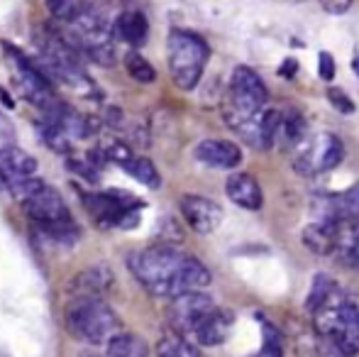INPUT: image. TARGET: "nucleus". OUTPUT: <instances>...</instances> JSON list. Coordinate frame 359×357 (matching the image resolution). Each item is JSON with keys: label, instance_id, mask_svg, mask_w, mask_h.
<instances>
[{"label": "nucleus", "instance_id": "f3484780", "mask_svg": "<svg viewBox=\"0 0 359 357\" xmlns=\"http://www.w3.org/2000/svg\"><path fill=\"white\" fill-rule=\"evenodd\" d=\"M262 113H264V110H262ZM262 113H245V110H237L227 103H225V108H222V118H225L227 128L240 135L242 142H247L250 147L266 152L264 130H262Z\"/></svg>", "mask_w": 359, "mask_h": 357}, {"label": "nucleus", "instance_id": "1a4fd4ad", "mask_svg": "<svg viewBox=\"0 0 359 357\" xmlns=\"http://www.w3.org/2000/svg\"><path fill=\"white\" fill-rule=\"evenodd\" d=\"M345 159V144L337 135L320 133L318 137L303 140L296 149V159H293V169L303 177H313V174H323L335 169L337 164Z\"/></svg>", "mask_w": 359, "mask_h": 357}, {"label": "nucleus", "instance_id": "393cba45", "mask_svg": "<svg viewBox=\"0 0 359 357\" xmlns=\"http://www.w3.org/2000/svg\"><path fill=\"white\" fill-rule=\"evenodd\" d=\"M303 140H306V118L298 110H284L279 142H284L286 147H298Z\"/></svg>", "mask_w": 359, "mask_h": 357}, {"label": "nucleus", "instance_id": "0eeeda50", "mask_svg": "<svg viewBox=\"0 0 359 357\" xmlns=\"http://www.w3.org/2000/svg\"><path fill=\"white\" fill-rule=\"evenodd\" d=\"M22 208L29 215V220L37 225L39 233H44L47 238L67 245L79 238V225L72 218V210H69L67 201L52 186L47 184L39 186L29 198L22 201Z\"/></svg>", "mask_w": 359, "mask_h": 357}, {"label": "nucleus", "instance_id": "7ed1b4c3", "mask_svg": "<svg viewBox=\"0 0 359 357\" xmlns=\"http://www.w3.org/2000/svg\"><path fill=\"white\" fill-rule=\"evenodd\" d=\"M313 318L320 338L330 340L345 357L359 355V299L337 289L313 311Z\"/></svg>", "mask_w": 359, "mask_h": 357}, {"label": "nucleus", "instance_id": "9d476101", "mask_svg": "<svg viewBox=\"0 0 359 357\" xmlns=\"http://www.w3.org/2000/svg\"><path fill=\"white\" fill-rule=\"evenodd\" d=\"M266 100H269V90H266V83L262 81L255 69L245 67V64L232 69L230 88H227V105L245 110V113H262Z\"/></svg>", "mask_w": 359, "mask_h": 357}, {"label": "nucleus", "instance_id": "2f4dec72", "mask_svg": "<svg viewBox=\"0 0 359 357\" xmlns=\"http://www.w3.org/2000/svg\"><path fill=\"white\" fill-rule=\"evenodd\" d=\"M337 74V67H335V59H332L330 52H320L318 54V76L323 81H332Z\"/></svg>", "mask_w": 359, "mask_h": 357}, {"label": "nucleus", "instance_id": "f03ea898", "mask_svg": "<svg viewBox=\"0 0 359 357\" xmlns=\"http://www.w3.org/2000/svg\"><path fill=\"white\" fill-rule=\"evenodd\" d=\"M37 64L42 67V72L52 79L54 83L76 90L81 95H95V83L93 79L86 74L81 54L69 44V39L64 37L59 29L42 27L37 34Z\"/></svg>", "mask_w": 359, "mask_h": 357}, {"label": "nucleus", "instance_id": "39448f33", "mask_svg": "<svg viewBox=\"0 0 359 357\" xmlns=\"http://www.w3.org/2000/svg\"><path fill=\"white\" fill-rule=\"evenodd\" d=\"M210 59V47L201 34L191 29H171L166 39V62L171 81L181 90H194L201 83L205 64Z\"/></svg>", "mask_w": 359, "mask_h": 357}, {"label": "nucleus", "instance_id": "5701e85b", "mask_svg": "<svg viewBox=\"0 0 359 357\" xmlns=\"http://www.w3.org/2000/svg\"><path fill=\"white\" fill-rule=\"evenodd\" d=\"M156 357H205L198 345L186 340L184 335H164L154 348Z\"/></svg>", "mask_w": 359, "mask_h": 357}, {"label": "nucleus", "instance_id": "b1692460", "mask_svg": "<svg viewBox=\"0 0 359 357\" xmlns=\"http://www.w3.org/2000/svg\"><path fill=\"white\" fill-rule=\"evenodd\" d=\"M123 169L133 179H137L142 186H147V189H159V186H161V174H159V169H156V164L151 162V159L133 157Z\"/></svg>", "mask_w": 359, "mask_h": 357}, {"label": "nucleus", "instance_id": "423d86ee", "mask_svg": "<svg viewBox=\"0 0 359 357\" xmlns=\"http://www.w3.org/2000/svg\"><path fill=\"white\" fill-rule=\"evenodd\" d=\"M67 325L79 340L103 345L120 333V318L103 296H76L67 306Z\"/></svg>", "mask_w": 359, "mask_h": 357}, {"label": "nucleus", "instance_id": "f257e3e1", "mask_svg": "<svg viewBox=\"0 0 359 357\" xmlns=\"http://www.w3.org/2000/svg\"><path fill=\"white\" fill-rule=\"evenodd\" d=\"M128 267L135 279L159 299H174L186 291H201L210 284V269L194 255L174 245H149L128 255Z\"/></svg>", "mask_w": 359, "mask_h": 357}, {"label": "nucleus", "instance_id": "7c9ffc66", "mask_svg": "<svg viewBox=\"0 0 359 357\" xmlns=\"http://www.w3.org/2000/svg\"><path fill=\"white\" fill-rule=\"evenodd\" d=\"M252 357H284V350H281V343L279 338L274 335V330L266 325V338H264V345H262V350L257 355Z\"/></svg>", "mask_w": 359, "mask_h": 357}, {"label": "nucleus", "instance_id": "c9c22d12", "mask_svg": "<svg viewBox=\"0 0 359 357\" xmlns=\"http://www.w3.org/2000/svg\"><path fill=\"white\" fill-rule=\"evenodd\" d=\"M352 72L359 76V52H355V57H352Z\"/></svg>", "mask_w": 359, "mask_h": 357}, {"label": "nucleus", "instance_id": "f8f14e48", "mask_svg": "<svg viewBox=\"0 0 359 357\" xmlns=\"http://www.w3.org/2000/svg\"><path fill=\"white\" fill-rule=\"evenodd\" d=\"M179 210L184 215L186 225L198 235H210L220 228L222 223V208L208 196L186 194L179 198Z\"/></svg>", "mask_w": 359, "mask_h": 357}, {"label": "nucleus", "instance_id": "4be33fe9", "mask_svg": "<svg viewBox=\"0 0 359 357\" xmlns=\"http://www.w3.org/2000/svg\"><path fill=\"white\" fill-rule=\"evenodd\" d=\"M108 355L110 357H147L149 345L135 333H118L108 340Z\"/></svg>", "mask_w": 359, "mask_h": 357}, {"label": "nucleus", "instance_id": "6e6552de", "mask_svg": "<svg viewBox=\"0 0 359 357\" xmlns=\"http://www.w3.org/2000/svg\"><path fill=\"white\" fill-rule=\"evenodd\" d=\"M3 47L15 67V79H18V86L25 93V98L37 105L42 113H47L52 105H57L59 98L54 93V81L42 72L37 59L27 57L22 49H15L13 44H3Z\"/></svg>", "mask_w": 359, "mask_h": 357}, {"label": "nucleus", "instance_id": "c85d7f7f", "mask_svg": "<svg viewBox=\"0 0 359 357\" xmlns=\"http://www.w3.org/2000/svg\"><path fill=\"white\" fill-rule=\"evenodd\" d=\"M340 289V286L335 284V279L327 274H316V279H313V286H311V294H308V309L316 311L318 306L323 304V301L330 299L335 291Z\"/></svg>", "mask_w": 359, "mask_h": 357}, {"label": "nucleus", "instance_id": "2eb2a0df", "mask_svg": "<svg viewBox=\"0 0 359 357\" xmlns=\"http://www.w3.org/2000/svg\"><path fill=\"white\" fill-rule=\"evenodd\" d=\"M37 174V159L20 147H0V184L13 189L15 184Z\"/></svg>", "mask_w": 359, "mask_h": 357}, {"label": "nucleus", "instance_id": "a211bd4d", "mask_svg": "<svg viewBox=\"0 0 359 357\" xmlns=\"http://www.w3.org/2000/svg\"><path fill=\"white\" fill-rule=\"evenodd\" d=\"M225 194L232 203L245 210H259L264 206V194H262L259 181L247 172H232L225 181Z\"/></svg>", "mask_w": 359, "mask_h": 357}, {"label": "nucleus", "instance_id": "f704fd0d", "mask_svg": "<svg viewBox=\"0 0 359 357\" xmlns=\"http://www.w3.org/2000/svg\"><path fill=\"white\" fill-rule=\"evenodd\" d=\"M318 357H345V355H342L340 350H337L335 345L330 343V340H325V338H323L320 350H318Z\"/></svg>", "mask_w": 359, "mask_h": 357}, {"label": "nucleus", "instance_id": "6ab92c4d", "mask_svg": "<svg viewBox=\"0 0 359 357\" xmlns=\"http://www.w3.org/2000/svg\"><path fill=\"white\" fill-rule=\"evenodd\" d=\"M113 281L115 274L108 264H93V267H86L74 276L72 289L76 291V296H103L105 291H110Z\"/></svg>", "mask_w": 359, "mask_h": 357}, {"label": "nucleus", "instance_id": "cd10ccee", "mask_svg": "<svg viewBox=\"0 0 359 357\" xmlns=\"http://www.w3.org/2000/svg\"><path fill=\"white\" fill-rule=\"evenodd\" d=\"M86 8H88L86 0H47V10L52 13V18L62 25L74 22L79 15H83Z\"/></svg>", "mask_w": 359, "mask_h": 357}, {"label": "nucleus", "instance_id": "ddd939ff", "mask_svg": "<svg viewBox=\"0 0 359 357\" xmlns=\"http://www.w3.org/2000/svg\"><path fill=\"white\" fill-rule=\"evenodd\" d=\"M232 325H235V316L227 309H215L208 311L203 318L196 323V328L191 330L189 340L203 345V348H215V345H222L232 333Z\"/></svg>", "mask_w": 359, "mask_h": 357}, {"label": "nucleus", "instance_id": "bb28decb", "mask_svg": "<svg viewBox=\"0 0 359 357\" xmlns=\"http://www.w3.org/2000/svg\"><path fill=\"white\" fill-rule=\"evenodd\" d=\"M123 64H125V72H128L130 79H135V81H140V83L156 81V69L151 67L149 62H147V59L137 52V49H130V52L125 54Z\"/></svg>", "mask_w": 359, "mask_h": 357}, {"label": "nucleus", "instance_id": "dca6fc26", "mask_svg": "<svg viewBox=\"0 0 359 357\" xmlns=\"http://www.w3.org/2000/svg\"><path fill=\"white\" fill-rule=\"evenodd\" d=\"M342 223L345 220H337L332 215H318V220L303 228V245L316 255H335Z\"/></svg>", "mask_w": 359, "mask_h": 357}, {"label": "nucleus", "instance_id": "e433bc0d", "mask_svg": "<svg viewBox=\"0 0 359 357\" xmlns=\"http://www.w3.org/2000/svg\"><path fill=\"white\" fill-rule=\"evenodd\" d=\"M81 357H100V355H95V353H83Z\"/></svg>", "mask_w": 359, "mask_h": 357}, {"label": "nucleus", "instance_id": "72a5a7b5", "mask_svg": "<svg viewBox=\"0 0 359 357\" xmlns=\"http://www.w3.org/2000/svg\"><path fill=\"white\" fill-rule=\"evenodd\" d=\"M279 74L284 79H293L298 74V62L293 57H288V59H284V64L279 67Z\"/></svg>", "mask_w": 359, "mask_h": 357}, {"label": "nucleus", "instance_id": "20e7f679", "mask_svg": "<svg viewBox=\"0 0 359 357\" xmlns=\"http://www.w3.org/2000/svg\"><path fill=\"white\" fill-rule=\"evenodd\" d=\"M62 34L81 57L90 59L98 67L115 64V27L93 5H88L74 22L62 25Z\"/></svg>", "mask_w": 359, "mask_h": 357}, {"label": "nucleus", "instance_id": "4468645a", "mask_svg": "<svg viewBox=\"0 0 359 357\" xmlns=\"http://www.w3.org/2000/svg\"><path fill=\"white\" fill-rule=\"evenodd\" d=\"M194 157L210 169H237L242 164V149L230 140H203L196 144Z\"/></svg>", "mask_w": 359, "mask_h": 357}, {"label": "nucleus", "instance_id": "412c9836", "mask_svg": "<svg viewBox=\"0 0 359 357\" xmlns=\"http://www.w3.org/2000/svg\"><path fill=\"white\" fill-rule=\"evenodd\" d=\"M335 257L350 269H359V220H345L337 235Z\"/></svg>", "mask_w": 359, "mask_h": 357}, {"label": "nucleus", "instance_id": "9b49d317", "mask_svg": "<svg viewBox=\"0 0 359 357\" xmlns=\"http://www.w3.org/2000/svg\"><path fill=\"white\" fill-rule=\"evenodd\" d=\"M213 309H215V304L208 294H203V291H186V294L171 299L169 309H166V316H169V323H171V328L176 330V335H184V338L189 340L196 323Z\"/></svg>", "mask_w": 359, "mask_h": 357}, {"label": "nucleus", "instance_id": "473e14b6", "mask_svg": "<svg viewBox=\"0 0 359 357\" xmlns=\"http://www.w3.org/2000/svg\"><path fill=\"white\" fill-rule=\"evenodd\" d=\"M320 3V8L325 10V13H330V15H345L347 10L352 8V3L355 0H318Z\"/></svg>", "mask_w": 359, "mask_h": 357}, {"label": "nucleus", "instance_id": "c756f323", "mask_svg": "<svg viewBox=\"0 0 359 357\" xmlns=\"http://www.w3.org/2000/svg\"><path fill=\"white\" fill-rule=\"evenodd\" d=\"M327 100L332 103V108H337V113H342V115L355 113V103H352V98L345 93V90L330 88V90H327Z\"/></svg>", "mask_w": 359, "mask_h": 357}, {"label": "nucleus", "instance_id": "aec40b11", "mask_svg": "<svg viewBox=\"0 0 359 357\" xmlns=\"http://www.w3.org/2000/svg\"><path fill=\"white\" fill-rule=\"evenodd\" d=\"M115 37L128 42L130 47H142L149 37V20L142 10H123L113 22Z\"/></svg>", "mask_w": 359, "mask_h": 357}, {"label": "nucleus", "instance_id": "a878e982", "mask_svg": "<svg viewBox=\"0 0 359 357\" xmlns=\"http://www.w3.org/2000/svg\"><path fill=\"white\" fill-rule=\"evenodd\" d=\"M330 203L340 220H359V181L342 191L340 196H332Z\"/></svg>", "mask_w": 359, "mask_h": 357}]
</instances>
